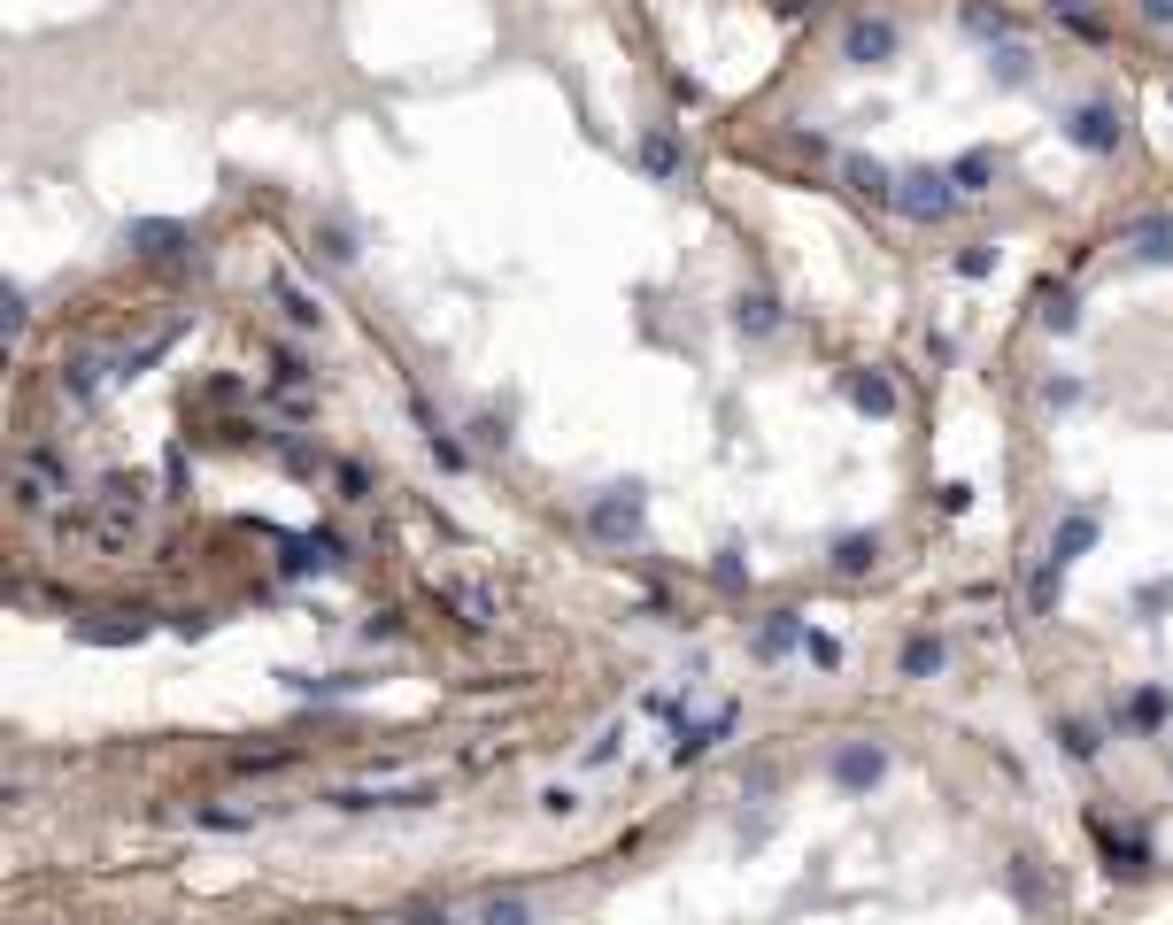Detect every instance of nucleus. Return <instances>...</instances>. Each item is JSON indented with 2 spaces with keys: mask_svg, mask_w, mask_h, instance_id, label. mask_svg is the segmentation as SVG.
Returning a JSON list of instances; mask_svg holds the SVG:
<instances>
[{
  "mask_svg": "<svg viewBox=\"0 0 1173 925\" xmlns=\"http://www.w3.org/2000/svg\"><path fill=\"white\" fill-rule=\"evenodd\" d=\"M1135 247H1143V263H1173V216H1151L1135 232Z\"/></svg>",
  "mask_w": 1173,
  "mask_h": 925,
  "instance_id": "nucleus-4",
  "label": "nucleus"
},
{
  "mask_svg": "<svg viewBox=\"0 0 1173 925\" xmlns=\"http://www.w3.org/2000/svg\"><path fill=\"white\" fill-rule=\"evenodd\" d=\"M1073 140H1081L1089 154L1120 148V124H1112V109H1081V116H1073Z\"/></svg>",
  "mask_w": 1173,
  "mask_h": 925,
  "instance_id": "nucleus-3",
  "label": "nucleus"
},
{
  "mask_svg": "<svg viewBox=\"0 0 1173 925\" xmlns=\"http://www.w3.org/2000/svg\"><path fill=\"white\" fill-rule=\"evenodd\" d=\"M1143 23H1173V0H1143Z\"/></svg>",
  "mask_w": 1173,
  "mask_h": 925,
  "instance_id": "nucleus-7",
  "label": "nucleus"
},
{
  "mask_svg": "<svg viewBox=\"0 0 1173 925\" xmlns=\"http://www.w3.org/2000/svg\"><path fill=\"white\" fill-rule=\"evenodd\" d=\"M896 201H903L911 216H942V209H950V177H934V170H911Z\"/></svg>",
  "mask_w": 1173,
  "mask_h": 925,
  "instance_id": "nucleus-2",
  "label": "nucleus"
},
{
  "mask_svg": "<svg viewBox=\"0 0 1173 925\" xmlns=\"http://www.w3.org/2000/svg\"><path fill=\"white\" fill-rule=\"evenodd\" d=\"M1058 8H1081V0H1058Z\"/></svg>",
  "mask_w": 1173,
  "mask_h": 925,
  "instance_id": "nucleus-8",
  "label": "nucleus"
},
{
  "mask_svg": "<svg viewBox=\"0 0 1173 925\" xmlns=\"http://www.w3.org/2000/svg\"><path fill=\"white\" fill-rule=\"evenodd\" d=\"M849 185H864V193H896V185H888V170H880V162H849Z\"/></svg>",
  "mask_w": 1173,
  "mask_h": 925,
  "instance_id": "nucleus-6",
  "label": "nucleus"
},
{
  "mask_svg": "<svg viewBox=\"0 0 1173 925\" xmlns=\"http://www.w3.org/2000/svg\"><path fill=\"white\" fill-rule=\"evenodd\" d=\"M965 31H981V39H1011V16H1004V8H981V0H965Z\"/></svg>",
  "mask_w": 1173,
  "mask_h": 925,
  "instance_id": "nucleus-5",
  "label": "nucleus"
},
{
  "mask_svg": "<svg viewBox=\"0 0 1173 925\" xmlns=\"http://www.w3.org/2000/svg\"><path fill=\"white\" fill-rule=\"evenodd\" d=\"M841 54H849V62H864V70H872V62H888V54H896V23L857 16V23H849V39H841Z\"/></svg>",
  "mask_w": 1173,
  "mask_h": 925,
  "instance_id": "nucleus-1",
  "label": "nucleus"
}]
</instances>
